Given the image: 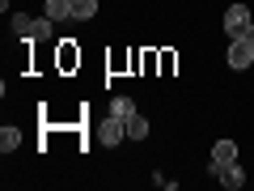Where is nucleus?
Instances as JSON below:
<instances>
[{"mask_svg": "<svg viewBox=\"0 0 254 191\" xmlns=\"http://www.w3.org/2000/svg\"><path fill=\"white\" fill-rule=\"evenodd\" d=\"M110 115H119V119H127V115H136V102L127 98V94H119V98L110 102Z\"/></svg>", "mask_w": 254, "mask_h": 191, "instance_id": "11", "label": "nucleus"}, {"mask_svg": "<svg viewBox=\"0 0 254 191\" xmlns=\"http://www.w3.org/2000/svg\"><path fill=\"white\" fill-rule=\"evenodd\" d=\"M220 183H225V187L229 191H237V187H242V183H246V170H242V166H225V170H220Z\"/></svg>", "mask_w": 254, "mask_h": 191, "instance_id": "8", "label": "nucleus"}, {"mask_svg": "<svg viewBox=\"0 0 254 191\" xmlns=\"http://www.w3.org/2000/svg\"><path fill=\"white\" fill-rule=\"evenodd\" d=\"M98 140H102V145H119V140H127L123 119H119V115H106V119L98 123Z\"/></svg>", "mask_w": 254, "mask_h": 191, "instance_id": "4", "label": "nucleus"}, {"mask_svg": "<svg viewBox=\"0 0 254 191\" xmlns=\"http://www.w3.org/2000/svg\"><path fill=\"white\" fill-rule=\"evenodd\" d=\"M254 64V38L250 34H242V38H229V68H250Z\"/></svg>", "mask_w": 254, "mask_h": 191, "instance_id": "1", "label": "nucleus"}, {"mask_svg": "<svg viewBox=\"0 0 254 191\" xmlns=\"http://www.w3.org/2000/svg\"><path fill=\"white\" fill-rule=\"evenodd\" d=\"M0 4H4V9H9V0H0Z\"/></svg>", "mask_w": 254, "mask_h": 191, "instance_id": "13", "label": "nucleus"}, {"mask_svg": "<svg viewBox=\"0 0 254 191\" xmlns=\"http://www.w3.org/2000/svg\"><path fill=\"white\" fill-rule=\"evenodd\" d=\"M51 38H55V21L47 17V13H43V17H38L34 26H30V34H26V43H51Z\"/></svg>", "mask_w": 254, "mask_h": 191, "instance_id": "5", "label": "nucleus"}, {"mask_svg": "<svg viewBox=\"0 0 254 191\" xmlns=\"http://www.w3.org/2000/svg\"><path fill=\"white\" fill-rule=\"evenodd\" d=\"M250 38H254V26H250Z\"/></svg>", "mask_w": 254, "mask_h": 191, "instance_id": "14", "label": "nucleus"}, {"mask_svg": "<svg viewBox=\"0 0 254 191\" xmlns=\"http://www.w3.org/2000/svg\"><path fill=\"white\" fill-rule=\"evenodd\" d=\"M123 127H127V140H144L148 136V119L144 115H127Z\"/></svg>", "mask_w": 254, "mask_h": 191, "instance_id": "6", "label": "nucleus"}, {"mask_svg": "<svg viewBox=\"0 0 254 191\" xmlns=\"http://www.w3.org/2000/svg\"><path fill=\"white\" fill-rule=\"evenodd\" d=\"M72 17H76V21L98 17V0H72Z\"/></svg>", "mask_w": 254, "mask_h": 191, "instance_id": "9", "label": "nucleus"}, {"mask_svg": "<svg viewBox=\"0 0 254 191\" xmlns=\"http://www.w3.org/2000/svg\"><path fill=\"white\" fill-rule=\"evenodd\" d=\"M43 13H47L51 21H64V17H72V0H47Z\"/></svg>", "mask_w": 254, "mask_h": 191, "instance_id": "7", "label": "nucleus"}, {"mask_svg": "<svg viewBox=\"0 0 254 191\" xmlns=\"http://www.w3.org/2000/svg\"><path fill=\"white\" fill-rule=\"evenodd\" d=\"M17 145H21V132H17V127H9V123H4V127H0V149H4V153H13Z\"/></svg>", "mask_w": 254, "mask_h": 191, "instance_id": "10", "label": "nucleus"}, {"mask_svg": "<svg viewBox=\"0 0 254 191\" xmlns=\"http://www.w3.org/2000/svg\"><path fill=\"white\" fill-rule=\"evenodd\" d=\"M250 26H254V17H250V9H246V4H233V9H225V34H229V38L250 34Z\"/></svg>", "mask_w": 254, "mask_h": 191, "instance_id": "2", "label": "nucleus"}, {"mask_svg": "<svg viewBox=\"0 0 254 191\" xmlns=\"http://www.w3.org/2000/svg\"><path fill=\"white\" fill-rule=\"evenodd\" d=\"M233 162H237V145H233V140H216V145H212L208 174H212V179H220V170H225V166H233Z\"/></svg>", "mask_w": 254, "mask_h": 191, "instance_id": "3", "label": "nucleus"}, {"mask_svg": "<svg viewBox=\"0 0 254 191\" xmlns=\"http://www.w3.org/2000/svg\"><path fill=\"white\" fill-rule=\"evenodd\" d=\"M30 26H34V17H26V13H13V34L26 43V34H30Z\"/></svg>", "mask_w": 254, "mask_h": 191, "instance_id": "12", "label": "nucleus"}]
</instances>
